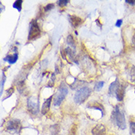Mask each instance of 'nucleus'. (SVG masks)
Wrapping results in <instances>:
<instances>
[{
  "label": "nucleus",
  "mask_w": 135,
  "mask_h": 135,
  "mask_svg": "<svg viewBox=\"0 0 135 135\" xmlns=\"http://www.w3.org/2000/svg\"><path fill=\"white\" fill-rule=\"evenodd\" d=\"M87 107L89 109H98L100 111L102 114L104 113V109H103V106L98 102H95V101H91L89 102L87 104Z\"/></svg>",
  "instance_id": "obj_11"
},
{
  "label": "nucleus",
  "mask_w": 135,
  "mask_h": 135,
  "mask_svg": "<svg viewBox=\"0 0 135 135\" xmlns=\"http://www.w3.org/2000/svg\"><path fill=\"white\" fill-rule=\"evenodd\" d=\"M132 41H133V43L135 44V33H134V36H133Z\"/></svg>",
  "instance_id": "obj_27"
},
{
  "label": "nucleus",
  "mask_w": 135,
  "mask_h": 135,
  "mask_svg": "<svg viewBox=\"0 0 135 135\" xmlns=\"http://www.w3.org/2000/svg\"><path fill=\"white\" fill-rule=\"evenodd\" d=\"M41 30L38 25L37 23V21L36 19L32 20L30 23V29L29 34H28V40H33L36 38L37 37L40 36Z\"/></svg>",
  "instance_id": "obj_6"
},
{
  "label": "nucleus",
  "mask_w": 135,
  "mask_h": 135,
  "mask_svg": "<svg viewBox=\"0 0 135 135\" xmlns=\"http://www.w3.org/2000/svg\"><path fill=\"white\" fill-rule=\"evenodd\" d=\"M128 75H129V77H130V79L133 82H135V66H132L129 71H128Z\"/></svg>",
  "instance_id": "obj_15"
},
{
  "label": "nucleus",
  "mask_w": 135,
  "mask_h": 135,
  "mask_svg": "<svg viewBox=\"0 0 135 135\" xmlns=\"http://www.w3.org/2000/svg\"><path fill=\"white\" fill-rule=\"evenodd\" d=\"M126 2L130 4H134L135 1L134 0H132V1H131V0H126Z\"/></svg>",
  "instance_id": "obj_26"
},
{
  "label": "nucleus",
  "mask_w": 135,
  "mask_h": 135,
  "mask_svg": "<svg viewBox=\"0 0 135 135\" xmlns=\"http://www.w3.org/2000/svg\"><path fill=\"white\" fill-rule=\"evenodd\" d=\"M125 91H126V86L120 84L117 79L110 85L109 89L110 95L115 96V98L118 101H122L123 100Z\"/></svg>",
  "instance_id": "obj_1"
},
{
  "label": "nucleus",
  "mask_w": 135,
  "mask_h": 135,
  "mask_svg": "<svg viewBox=\"0 0 135 135\" xmlns=\"http://www.w3.org/2000/svg\"><path fill=\"white\" fill-rule=\"evenodd\" d=\"M67 94H68L67 86L64 83H62L58 89L57 92L55 93L54 97V105L57 106H60V104L64 100Z\"/></svg>",
  "instance_id": "obj_4"
},
{
  "label": "nucleus",
  "mask_w": 135,
  "mask_h": 135,
  "mask_svg": "<svg viewBox=\"0 0 135 135\" xmlns=\"http://www.w3.org/2000/svg\"><path fill=\"white\" fill-rule=\"evenodd\" d=\"M68 18H69V22L71 23V25H73V27H77L79 25H81L82 23V19L80 17H78L76 16H71L69 15L68 16Z\"/></svg>",
  "instance_id": "obj_9"
},
{
  "label": "nucleus",
  "mask_w": 135,
  "mask_h": 135,
  "mask_svg": "<svg viewBox=\"0 0 135 135\" xmlns=\"http://www.w3.org/2000/svg\"><path fill=\"white\" fill-rule=\"evenodd\" d=\"M59 131V126L58 125H54L51 127V135H57Z\"/></svg>",
  "instance_id": "obj_18"
},
{
  "label": "nucleus",
  "mask_w": 135,
  "mask_h": 135,
  "mask_svg": "<svg viewBox=\"0 0 135 135\" xmlns=\"http://www.w3.org/2000/svg\"><path fill=\"white\" fill-rule=\"evenodd\" d=\"M92 135H105L106 134V128L102 124L97 125L91 130Z\"/></svg>",
  "instance_id": "obj_8"
},
{
  "label": "nucleus",
  "mask_w": 135,
  "mask_h": 135,
  "mask_svg": "<svg viewBox=\"0 0 135 135\" xmlns=\"http://www.w3.org/2000/svg\"><path fill=\"white\" fill-rule=\"evenodd\" d=\"M22 0H17L13 4V7L17 9L18 12L22 11Z\"/></svg>",
  "instance_id": "obj_16"
},
{
  "label": "nucleus",
  "mask_w": 135,
  "mask_h": 135,
  "mask_svg": "<svg viewBox=\"0 0 135 135\" xmlns=\"http://www.w3.org/2000/svg\"><path fill=\"white\" fill-rule=\"evenodd\" d=\"M122 23H123V20H122V19H118L117 21V22H116V25H115L117 26V27H120L121 26V25H122Z\"/></svg>",
  "instance_id": "obj_25"
},
{
  "label": "nucleus",
  "mask_w": 135,
  "mask_h": 135,
  "mask_svg": "<svg viewBox=\"0 0 135 135\" xmlns=\"http://www.w3.org/2000/svg\"><path fill=\"white\" fill-rule=\"evenodd\" d=\"M64 51L66 52V54L68 55V57L69 58L70 60H72L73 61H75V62H76L75 61V51L73 50V49H71L70 47H66L65 50H64Z\"/></svg>",
  "instance_id": "obj_13"
},
{
  "label": "nucleus",
  "mask_w": 135,
  "mask_h": 135,
  "mask_svg": "<svg viewBox=\"0 0 135 135\" xmlns=\"http://www.w3.org/2000/svg\"><path fill=\"white\" fill-rule=\"evenodd\" d=\"M16 87L18 89V91H19V93H21V94H23V92L24 91H25V80H19L18 82V84L16 85Z\"/></svg>",
  "instance_id": "obj_14"
},
{
  "label": "nucleus",
  "mask_w": 135,
  "mask_h": 135,
  "mask_svg": "<svg viewBox=\"0 0 135 135\" xmlns=\"http://www.w3.org/2000/svg\"><path fill=\"white\" fill-rule=\"evenodd\" d=\"M6 128L8 131L14 132L15 133H19L21 131L22 124H21V122L19 120H17V119L11 120L7 122Z\"/></svg>",
  "instance_id": "obj_7"
},
{
  "label": "nucleus",
  "mask_w": 135,
  "mask_h": 135,
  "mask_svg": "<svg viewBox=\"0 0 135 135\" xmlns=\"http://www.w3.org/2000/svg\"><path fill=\"white\" fill-rule=\"evenodd\" d=\"M5 80H6V77H5V75H4V73H2V80H1V95H2L4 84V81H5Z\"/></svg>",
  "instance_id": "obj_20"
},
{
  "label": "nucleus",
  "mask_w": 135,
  "mask_h": 135,
  "mask_svg": "<svg viewBox=\"0 0 135 135\" xmlns=\"http://www.w3.org/2000/svg\"><path fill=\"white\" fill-rule=\"evenodd\" d=\"M130 128H131V132L133 134H135V122H132L130 123Z\"/></svg>",
  "instance_id": "obj_23"
},
{
  "label": "nucleus",
  "mask_w": 135,
  "mask_h": 135,
  "mask_svg": "<svg viewBox=\"0 0 135 135\" xmlns=\"http://www.w3.org/2000/svg\"><path fill=\"white\" fill-rule=\"evenodd\" d=\"M13 91H14V89H13V87H11L9 89H7V94H8V96L7 97V98H9L10 96H11L13 93Z\"/></svg>",
  "instance_id": "obj_24"
},
{
  "label": "nucleus",
  "mask_w": 135,
  "mask_h": 135,
  "mask_svg": "<svg viewBox=\"0 0 135 135\" xmlns=\"http://www.w3.org/2000/svg\"><path fill=\"white\" fill-rule=\"evenodd\" d=\"M54 4H48L47 6H45V7H44V11H50V10H52V8H54Z\"/></svg>",
  "instance_id": "obj_22"
},
{
  "label": "nucleus",
  "mask_w": 135,
  "mask_h": 135,
  "mask_svg": "<svg viewBox=\"0 0 135 135\" xmlns=\"http://www.w3.org/2000/svg\"><path fill=\"white\" fill-rule=\"evenodd\" d=\"M52 99V96L50 97L49 98L46 99L44 100V103H43V106H42V108H41V114H46L49 112L50 104H51Z\"/></svg>",
  "instance_id": "obj_10"
},
{
  "label": "nucleus",
  "mask_w": 135,
  "mask_h": 135,
  "mask_svg": "<svg viewBox=\"0 0 135 135\" xmlns=\"http://www.w3.org/2000/svg\"><path fill=\"white\" fill-rule=\"evenodd\" d=\"M18 58V53L16 52L13 55H7L5 58H4L3 60L4 61H6V62H8L9 64H15V63L17 61Z\"/></svg>",
  "instance_id": "obj_12"
},
{
  "label": "nucleus",
  "mask_w": 135,
  "mask_h": 135,
  "mask_svg": "<svg viewBox=\"0 0 135 135\" xmlns=\"http://www.w3.org/2000/svg\"><path fill=\"white\" fill-rule=\"evenodd\" d=\"M111 119L113 122L114 124H115L117 127L120 129L124 130L126 128V123L123 113L119 109V106H116L114 109L113 112L112 113Z\"/></svg>",
  "instance_id": "obj_2"
},
{
  "label": "nucleus",
  "mask_w": 135,
  "mask_h": 135,
  "mask_svg": "<svg viewBox=\"0 0 135 135\" xmlns=\"http://www.w3.org/2000/svg\"><path fill=\"white\" fill-rule=\"evenodd\" d=\"M27 109L33 114H37L39 112V100L36 96H32L27 99Z\"/></svg>",
  "instance_id": "obj_5"
},
{
  "label": "nucleus",
  "mask_w": 135,
  "mask_h": 135,
  "mask_svg": "<svg viewBox=\"0 0 135 135\" xmlns=\"http://www.w3.org/2000/svg\"><path fill=\"white\" fill-rule=\"evenodd\" d=\"M103 85H104V82H103V81H100V82H98V83H97L95 86V91H100V89L103 88Z\"/></svg>",
  "instance_id": "obj_19"
},
{
  "label": "nucleus",
  "mask_w": 135,
  "mask_h": 135,
  "mask_svg": "<svg viewBox=\"0 0 135 135\" xmlns=\"http://www.w3.org/2000/svg\"><path fill=\"white\" fill-rule=\"evenodd\" d=\"M91 90L90 88L87 86L80 88L75 93V97H74V100L78 104H81L89 98V96L91 95Z\"/></svg>",
  "instance_id": "obj_3"
},
{
  "label": "nucleus",
  "mask_w": 135,
  "mask_h": 135,
  "mask_svg": "<svg viewBox=\"0 0 135 135\" xmlns=\"http://www.w3.org/2000/svg\"><path fill=\"white\" fill-rule=\"evenodd\" d=\"M66 42L67 44H69V46H71L72 47H73L74 49L75 48V41L73 39V36L71 35H69L67 36V38H66Z\"/></svg>",
  "instance_id": "obj_17"
},
{
  "label": "nucleus",
  "mask_w": 135,
  "mask_h": 135,
  "mask_svg": "<svg viewBox=\"0 0 135 135\" xmlns=\"http://www.w3.org/2000/svg\"><path fill=\"white\" fill-rule=\"evenodd\" d=\"M69 2V1L68 0H60V1H58L57 2V3L59 4L60 7H64V6H65Z\"/></svg>",
  "instance_id": "obj_21"
}]
</instances>
